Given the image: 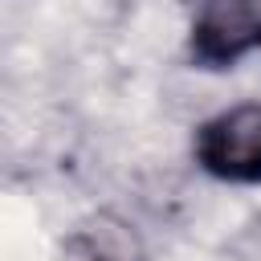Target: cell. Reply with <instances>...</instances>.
<instances>
[{
  "label": "cell",
  "mask_w": 261,
  "mask_h": 261,
  "mask_svg": "<svg viewBox=\"0 0 261 261\" xmlns=\"http://www.w3.org/2000/svg\"><path fill=\"white\" fill-rule=\"evenodd\" d=\"M196 163L224 184H261V102H241L200 122Z\"/></svg>",
  "instance_id": "obj_1"
},
{
  "label": "cell",
  "mask_w": 261,
  "mask_h": 261,
  "mask_svg": "<svg viewBox=\"0 0 261 261\" xmlns=\"http://www.w3.org/2000/svg\"><path fill=\"white\" fill-rule=\"evenodd\" d=\"M261 49V0H200L188 53L200 69H228Z\"/></svg>",
  "instance_id": "obj_2"
},
{
  "label": "cell",
  "mask_w": 261,
  "mask_h": 261,
  "mask_svg": "<svg viewBox=\"0 0 261 261\" xmlns=\"http://www.w3.org/2000/svg\"><path fill=\"white\" fill-rule=\"evenodd\" d=\"M65 261H143V245L126 220L98 212L69 232Z\"/></svg>",
  "instance_id": "obj_3"
}]
</instances>
